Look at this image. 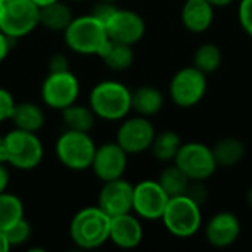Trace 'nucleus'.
<instances>
[{
    "mask_svg": "<svg viewBox=\"0 0 252 252\" xmlns=\"http://www.w3.org/2000/svg\"><path fill=\"white\" fill-rule=\"evenodd\" d=\"M214 21V7L208 0H185L182 7L183 27L193 32L201 34L210 30Z\"/></svg>",
    "mask_w": 252,
    "mask_h": 252,
    "instance_id": "obj_18",
    "label": "nucleus"
},
{
    "mask_svg": "<svg viewBox=\"0 0 252 252\" xmlns=\"http://www.w3.org/2000/svg\"><path fill=\"white\" fill-rule=\"evenodd\" d=\"M117 130L115 142L128 154V155H137L142 152H146L151 149V145L154 142V137L157 134L154 124L148 117L136 115L131 118L121 120Z\"/></svg>",
    "mask_w": 252,
    "mask_h": 252,
    "instance_id": "obj_11",
    "label": "nucleus"
},
{
    "mask_svg": "<svg viewBox=\"0 0 252 252\" xmlns=\"http://www.w3.org/2000/svg\"><path fill=\"white\" fill-rule=\"evenodd\" d=\"M207 75L193 65L179 69L168 86V94L173 103L188 109L196 106L207 93Z\"/></svg>",
    "mask_w": 252,
    "mask_h": 252,
    "instance_id": "obj_8",
    "label": "nucleus"
},
{
    "mask_svg": "<svg viewBox=\"0 0 252 252\" xmlns=\"http://www.w3.org/2000/svg\"><path fill=\"white\" fill-rule=\"evenodd\" d=\"M69 69L68 61L62 53H56L49 59V72H56V71H66Z\"/></svg>",
    "mask_w": 252,
    "mask_h": 252,
    "instance_id": "obj_34",
    "label": "nucleus"
},
{
    "mask_svg": "<svg viewBox=\"0 0 252 252\" xmlns=\"http://www.w3.org/2000/svg\"><path fill=\"white\" fill-rule=\"evenodd\" d=\"M97 1H106V3H117L118 0H97Z\"/></svg>",
    "mask_w": 252,
    "mask_h": 252,
    "instance_id": "obj_41",
    "label": "nucleus"
},
{
    "mask_svg": "<svg viewBox=\"0 0 252 252\" xmlns=\"http://www.w3.org/2000/svg\"><path fill=\"white\" fill-rule=\"evenodd\" d=\"M10 38L0 30V63L6 59L9 50H10Z\"/></svg>",
    "mask_w": 252,
    "mask_h": 252,
    "instance_id": "obj_35",
    "label": "nucleus"
},
{
    "mask_svg": "<svg viewBox=\"0 0 252 252\" xmlns=\"http://www.w3.org/2000/svg\"><path fill=\"white\" fill-rule=\"evenodd\" d=\"M62 112V121L66 130L90 133L96 124V115L90 106L78 105L77 102L66 106Z\"/></svg>",
    "mask_w": 252,
    "mask_h": 252,
    "instance_id": "obj_24",
    "label": "nucleus"
},
{
    "mask_svg": "<svg viewBox=\"0 0 252 252\" xmlns=\"http://www.w3.org/2000/svg\"><path fill=\"white\" fill-rule=\"evenodd\" d=\"M40 25V7L31 0H7L3 3L0 30L16 40L28 35Z\"/></svg>",
    "mask_w": 252,
    "mask_h": 252,
    "instance_id": "obj_7",
    "label": "nucleus"
},
{
    "mask_svg": "<svg viewBox=\"0 0 252 252\" xmlns=\"http://www.w3.org/2000/svg\"><path fill=\"white\" fill-rule=\"evenodd\" d=\"M9 180H10V174L7 170V164L0 161V193L6 192V189L9 186Z\"/></svg>",
    "mask_w": 252,
    "mask_h": 252,
    "instance_id": "obj_36",
    "label": "nucleus"
},
{
    "mask_svg": "<svg viewBox=\"0 0 252 252\" xmlns=\"http://www.w3.org/2000/svg\"><path fill=\"white\" fill-rule=\"evenodd\" d=\"M44 112L43 109L32 102H21L15 103L10 121L13 123L15 128L37 133L44 124Z\"/></svg>",
    "mask_w": 252,
    "mask_h": 252,
    "instance_id": "obj_21",
    "label": "nucleus"
},
{
    "mask_svg": "<svg viewBox=\"0 0 252 252\" xmlns=\"http://www.w3.org/2000/svg\"><path fill=\"white\" fill-rule=\"evenodd\" d=\"M211 149H213L217 165L224 167V168H230L242 162V159L245 158V152H247L244 142L232 136L217 140Z\"/></svg>",
    "mask_w": 252,
    "mask_h": 252,
    "instance_id": "obj_23",
    "label": "nucleus"
},
{
    "mask_svg": "<svg viewBox=\"0 0 252 252\" xmlns=\"http://www.w3.org/2000/svg\"><path fill=\"white\" fill-rule=\"evenodd\" d=\"M133 186L126 179L103 182L97 196V207L109 217L131 213L133 210Z\"/></svg>",
    "mask_w": 252,
    "mask_h": 252,
    "instance_id": "obj_15",
    "label": "nucleus"
},
{
    "mask_svg": "<svg viewBox=\"0 0 252 252\" xmlns=\"http://www.w3.org/2000/svg\"><path fill=\"white\" fill-rule=\"evenodd\" d=\"M117 10L115 3H106V1H97V4L93 7L92 15L99 19L103 25L109 21V18L114 15V12Z\"/></svg>",
    "mask_w": 252,
    "mask_h": 252,
    "instance_id": "obj_33",
    "label": "nucleus"
},
{
    "mask_svg": "<svg viewBox=\"0 0 252 252\" xmlns=\"http://www.w3.org/2000/svg\"><path fill=\"white\" fill-rule=\"evenodd\" d=\"M63 40L69 50L78 55H97L109 40L105 25L92 13L74 16L63 31Z\"/></svg>",
    "mask_w": 252,
    "mask_h": 252,
    "instance_id": "obj_4",
    "label": "nucleus"
},
{
    "mask_svg": "<svg viewBox=\"0 0 252 252\" xmlns=\"http://www.w3.org/2000/svg\"><path fill=\"white\" fill-rule=\"evenodd\" d=\"M164 106V94L154 86H140L131 92V111L142 117H154Z\"/></svg>",
    "mask_w": 252,
    "mask_h": 252,
    "instance_id": "obj_19",
    "label": "nucleus"
},
{
    "mask_svg": "<svg viewBox=\"0 0 252 252\" xmlns=\"http://www.w3.org/2000/svg\"><path fill=\"white\" fill-rule=\"evenodd\" d=\"M1 143H3V136L0 134V148H1Z\"/></svg>",
    "mask_w": 252,
    "mask_h": 252,
    "instance_id": "obj_43",
    "label": "nucleus"
},
{
    "mask_svg": "<svg viewBox=\"0 0 252 252\" xmlns=\"http://www.w3.org/2000/svg\"><path fill=\"white\" fill-rule=\"evenodd\" d=\"M89 106L100 120L121 121L131 111V90L117 80L100 81L90 92Z\"/></svg>",
    "mask_w": 252,
    "mask_h": 252,
    "instance_id": "obj_1",
    "label": "nucleus"
},
{
    "mask_svg": "<svg viewBox=\"0 0 252 252\" xmlns=\"http://www.w3.org/2000/svg\"><path fill=\"white\" fill-rule=\"evenodd\" d=\"M96 152V143L90 133L66 130L55 143L58 161L72 171H84L90 168Z\"/></svg>",
    "mask_w": 252,
    "mask_h": 252,
    "instance_id": "obj_6",
    "label": "nucleus"
},
{
    "mask_svg": "<svg viewBox=\"0 0 252 252\" xmlns=\"http://www.w3.org/2000/svg\"><path fill=\"white\" fill-rule=\"evenodd\" d=\"M9 250H10V245H9V242H7V239L4 236V232L0 230V252H7Z\"/></svg>",
    "mask_w": 252,
    "mask_h": 252,
    "instance_id": "obj_38",
    "label": "nucleus"
},
{
    "mask_svg": "<svg viewBox=\"0 0 252 252\" xmlns=\"http://www.w3.org/2000/svg\"><path fill=\"white\" fill-rule=\"evenodd\" d=\"M72 18V9L62 0H56L47 6L40 7V25L53 32H63Z\"/></svg>",
    "mask_w": 252,
    "mask_h": 252,
    "instance_id": "obj_22",
    "label": "nucleus"
},
{
    "mask_svg": "<svg viewBox=\"0 0 252 252\" xmlns=\"http://www.w3.org/2000/svg\"><path fill=\"white\" fill-rule=\"evenodd\" d=\"M109 241L121 250H133L143 241V226L134 213L111 217Z\"/></svg>",
    "mask_w": 252,
    "mask_h": 252,
    "instance_id": "obj_17",
    "label": "nucleus"
},
{
    "mask_svg": "<svg viewBox=\"0 0 252 252\" xmlns=\"http://www.w3.org/2000/svg\"><path fill=\"white\" fill-rule=\"evenodd\" d=\"M168 195L159 186L158 180H142L133 186V210L140 220H161L168 204Z\"/></svg>",
    "mask_w": 252,
    "mask_h": 252,
    "instance_id": "obj_12",
    "label": "nucleus"
},
{
    "mask_svg": "<svg viewBox=\"0 0 252 252\" xmlns=\"http://www.w3.org/2000/svg\"><path fill=\"white\" fill-rule=\"evenodd\" d=\"M241 230V220L232 211L216 213L204 229L207 242L219 250L232 247L239 239Z\"/></svg>",
    "mask_w": 252,
    "mask_h": 252,
    "instance_id": "obj_16",
    "label": "nucleus"
},
{
    "mask_svg": "<svg viewBox=\"0 0 252 252\" xmlns=\"http://www.w3.org/2000/svg\"><path fill=\"white\" fill-rule=\"evenodd\" d=\"M1 1H3V3H4V1H7V0H1Z\"/></svg>",
    "mask_w": 252,
    "mask_h": 252,
    "instance_id": "obj_44",
    "label": "nucleus"
},
{
    "mask_svg": "<svg viewBox=\"0 0 252 252\" xmlns=\"http://www.w3.org/2000/svg\"><path fill=\"white\" fill-rule=\"evenodd\" d=\"M158 183L164 189V192L168 195V198H174V196H180L186 193L190 180L174 162H170L161 171L158 177Z\"/></svg>",
    "mask_w": 252,
    "mask_h": 252,
    "instance_id": "obj_26",
    "label": "nucleus"
},
{
    "mask_svg": "<svg viewBox=\"0 0 252 252\" xmlns=\"http://www.w3.org/2000/svg\"><path fill=\"white\" fill-rule=\"evenodd\" d=\"M74 1H80V0H74Z\"/></svg>",
    "mask_w": 252,
    "mask_h": 252,
    "instance_id": "obj_45",
    "label": "nucleus"
},
{
    "mask_svg": "<svg viewBox=\"0 0 252 252\" xmlns=\"http://www.w3.org/2000/svg\"><path fill=\"white\" fill-rule=\"evenodd\" d=\"M97 56L105 62L108 68L112 71H124L128 69L134 62L133 46L118 43L114 40H108Z\"/></svg>",
    "mask_w": 252,
    "mask_h": 252,
    "instance_id": "obj_20",
    "label": "nucleus"
},
{
    "mask_svg": "<svg viewBox=\"0 0 252 252\" xmlns=\"http://www.w3.org/2000/svg\"><path fill=\"white\" fill-rule=\"evenodd\" d=\"M111 217L96 207L80 210L71 220L69 236L81 250H96L109 241Z\"/></svg>",
    "mask_w": 252,
    "mask_h": 252,
    "instance_id": "obj_3",
    "label": "nucleus"
},
{
    "mask_svg": "<svg viewBox=\"0 0 252 252\" xmlns=\"http://www.w3.org/2000/svg\"><path fill=\"white\" fill-rule=\"evenodd\" d=\"M161 221L165 230L174 238H192L202 227L201 205L192 201L188 195L170 198L161 217Z\"/></svg>",
    "mask_w": 252,
    "mask_h": 252,
    "instance_id": "obj_5",
    "label": "nucleus"
},
{
    "mask_svg": "<svg viewBox=\"0 0 252 252\" xmlns=\"http://www.w3.org/2000/svg\"><path fill=\"white\" fill-rule=\"evenodd\" d=\"M211 4H213V7L214 9H220V7H227V6H230L235 0H208Z\"/></svg>",
    "mask_w": 252,
    "mask_h": 252,
    "instance_id": "obj_37",
    "label": "nucleus"
},
{
    "mask_svg": "<svg viewBox=\"0 0 252 252\" xmlns=\"http://www.w3.org/2000/svg\"><path fill=\"white\" fill-rule=\"evenodd\" d=\"M31 1H34L38 7H43V6H47V4L56 1V0H31Z\"/></svg>",
    "mask_w": 252,
    "mask_h": 252,
    "instance_id": "obj_39",
    "label": "nucleus"
},
{
    "mask_svg": "<svg viewBox=\"0 0 252 252\" xmlns=\"http://www.w3.org/2000/svg\"><path fill=\"white\" fill-rule=\"evenodd\" d=\"M40 94L46 106L62 111L77 102L80 96V81L69 69L49 72L43 80Z\"/></svg>",
    "mask_w": 252,
    "mask_h": 252,
    "instance_id": "obj_10",
    "label": "nucleus"
},
{
    "mask_svg": "<svg viewBox=\"0 0 252 252\" xmlns=\"http://www.w3.org/2000/svg\"><path fill=\"white\" fill-rule=\"evenodd\" d=\"M127 162L128 154L117 142H108L96 146L90 168L99 180L109 182L124 176L127 170Z\"/></svg>",
    "mask_w": 252,
    "mask_h": 252,
    "instance_id": "obj_13",
    "label": "nucleus"
},
{
    "mask_svg": "<svg viewBox=\"0 0 252 252\" xmlns=\"http://www.w3.org/2000/svg\"><path fill=\"white\" fill-rule=\"evenodd\" d=\"M238 19L242 30L252 37V0H241L238 7Z\"/></svg>",
    "mask_w": 252,
    "mask_h": 252,
    "instance_id": "obj_30",
    "label": "nucleus"
},
{
    "mask_svg": "<svg viewBox=\"0 0 252 252\" xmlns=\"http://www.w3.org/2000/svg\"><path fill=\"white\" fill-rule=\"evenodd\" d=\"M189 180L205 182L219 168L213 149L201 142L182 143L174 161H173Z\"/></svg>",
    "mask_w": 252,
    "mask_h": 252,
    "instance_id": "obj_9",
    "label": "nucleus"
},
{
    "mask_svg": "<svg viewBox=\"0 0 252 252\" xmlns=\"http://www.w3.org/2000/svg\"><path fill=\"white\" fill-rule=\"evenodd\" d=\"M192 201H195L198 205H204L205 201L208 199V188L204 185V182H198V180H190L186 193Z\"/></svg>",
    "mask_w": 252,
    "mask_h": 252,
    "instance_id": "obj_31",
    "label": "nucleus"
},
{
    "mask_svg": "<svg viewBox=\"0 0 252 252\" xmlns=\"http://www.w3.org/2000/svg\"><path fill=\"white\" fill-rule=\"evenodd\" d=\"M247 204H248V207L252 210V186H250V189L247 190Z\"/></svg>",
    "mask_w": 252,
    "mask_h": 252,
    "instance_id": "obj_40",
    "label": "nucleus"
},
{
    "mask_svg": "<svg viewBox=\"0 0 252 252\" xmlns=\"http://www.w3.org/2000/svg\"><path fill=\"white\" fill-rule=\"evenodd\" d=\"M15 103L16 102L13 99V94L7 89L0 87V123L10 120Z\"/></svg>",
    "mask_w": 252,
    "mask_h": 252,
    "instance_id": "obj_32",
    "label": "nucleus"
},
{
    "mask_svg": "<svg viewBox=\"0 0 252 252\" xmlns=\"http://www.w3.org/2000/svg\"><path fill=\"white\" fill-rule=\"evenodd\" d=\"M1 10H3V1L0 0V18H1Z\"/></svg>",
    "mask_w": 252,
    "mask_h": 252,
    "instance_id": "obj_42",
    "label": "nucleus"
},
{
    "mask_svg": "<svg viewBox=\"0 0 252 252\" xmlns=\"http://www.w3.org/2000/svg\"><path fill=\"white\" fill-rule=\"evenodd\" d=\"M4 236H6L10 248L21 247L25 242H28V239L31 236V226H30V223L24 217L19 221H16L15 224H12L9 229H6L4 230Z\"/></svg>",
    "mask_w": 252,
    "mask_h": 252,
    "instance_id": "obj_29",
    "label": "nucleus"
},
{
    "mask_svg": "<svg viewBox=\"0 0 252 252\" xmlns=\"http://www.w3.org/2000/svg\"><path fill=\"white\" fill-rule=\"evenodd\" d=\"M221 61H223V55L217 44L202 43L201 46H198V49L193 53L192 65L198 68L201 72H204L205 75H210L220 68Z\"/></svg>",
    "mask_w": 252,
    "mask_h": 252,
    "instance_id": "obj_27",
    "label": "nucleus"
},
{
    "mask_svg": "<svg viewBox=\"0 0 252 252\" xmlns=\"http://www.w3.org/2000/svg\"><path fill=\"white\" fill-rule=\"evenodd\" d=\"M44 155L43 143L35 133L13 128L3 136L0 161L16 170H34Z\"/></svg>",
    "mask_w": 252,
    "mask_h": 252,
    "instance_id": "obj_2",
    "label": "nucleus"
},
{
    "mask_svg": "<svg viewBox=\"0 0 252 252\" xmlns=\"http://www.w3.org/2000/svg\"><path fill=\"white\" fill-rule=\"evenodd\" d=\"M21 219H24V204L21 198L10 192H1L0 193V230L4 232Z\"/></svg>",
    "mask_w": 252,
    "mask_h": 252,
    "instance_id": "obj_28",
    "label": "nucleus"
},
{
    "mask_svg": "<svg viewBox=\"0 0 252 252\" xmlns=\"http://www.w3.org/2000/svg\"><path fill=\"white\" fill-rule=\"evenodd\" d=\"M105 28L109 40L133 46L143 38L146 24L137 12L117 7L114 15L105 24Z\"/></svg>",
    "mask_w": 252,
    "mask_h": 252,
    "instance_id": "obj_14",
    "label": "nucleus"
},
{
    "mask_svg": "<svg viewBox=\"0 0 252 252\" xmlns=\"http://www.w3.org/2000/svg\"><path fill=\"white\" fill-rule=\"evenodd\" d=\"M182 143L183 142L176 131L164 130V131L155 134L149 151L152 152V155L157 161L164 162V164H170L174 161Z\"/></svg>",
    "mask_w": 252,
    "mask_h": 252,
    "instance_id": "obj_25",
    "label": "nucleus"
}]
</instances>
